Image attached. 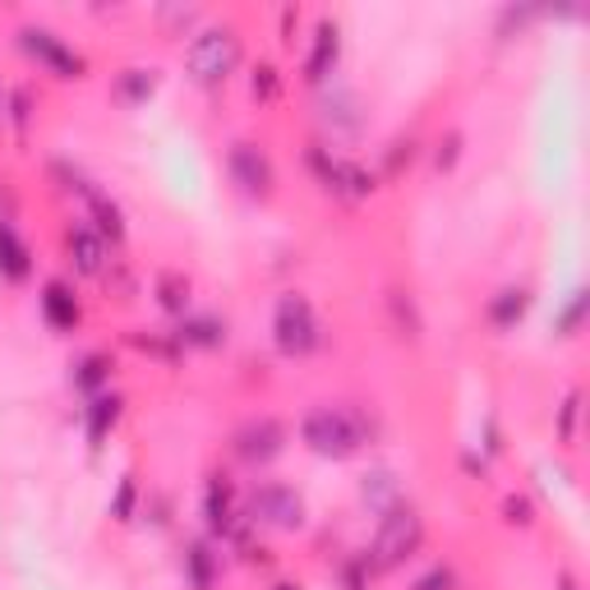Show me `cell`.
Instances as JSON below:
<instances>
[{
	"instance_id": "obj_10",
	"label": "cell",
	"mask_w": 590,
	"mask_h": 590,
	"mask_svg": "<svg viewBox=\"0 0 590 590\" xmlns=\"http://www.w3.org/2000/svg\"><path fill=\"white\" fill-rule=\"evenodd\" d=\"M226 171H230V181H236L249 199H268L272 185H277V171L268 162V152L259 143H230L226 152Z\"/></svg>"
},
{
	"instance_id": "obj_28",
	"label": "cell",
	"mask_w": 590,
	"mask_h": 590,
	"mask_svg": "<svg viewBox=\"0 0 590 590\" xmlns=\"http://www.w3.org/2000/svg\"><path fill=\"white\" fill-rule=\"evenodd\" d=\"M410 590H457V572L448 568V562H433L425 577H416V586H410Z\"/></svg>"
},
{
	"instance_id": "obj_27",
	"label": "cell",
	"mask_w": 590,
	"mask_h": 590,
	"mask_svg": "<svg viewBox=\"0 0 590 590\" xmlns=\"http://www.w3.org/2000/svg\"><path fill=\"white\" fill-rule=\"evenodd\" d=\"M503 517H507V526H530L535 522V503L526 494H507L503 498Z\"/></svg>"
},
{
	"instance_id": "obj_14",
	"label": "cell",
	"mask_w": 590,
	"mask_h": 590,
	"mask_svg": "<svg viewBox=\"0 0 590 590\" xmlns=\"http://www.w3.org/2000/svg\"><path fill=\"white\" fill-rule=\"evenodd\" d=\"M42 319L56 332L79 328V300H74L69 281H46V287H42Z\"/></svg>"
},
{
	"instance_id": "obj_9",
	"label": "cell",
	"mask_w": 590,
	"mask_h": 590,
	"mask_svg": "<svg viewBox=\"0 0 590 590\" xmlns=\"http://www.w3.org/2000/svg\"><path fill=\"white\" fill-rule=\"evenodd\" d=\"M236 457L249 461V466H268V461L281 457V448H287V425H281L277 416H254L236 429Z\"/></svg>"
},
{
	"instance_id": "obj_1",
	"label": "cell",
	"mask_w": 590,
	"mask_h": 590,
	"mask_svg": "<svg viewBox=\"0 0 590 590\" xmlns=\"http://www.w3.org/2000/svg\"><path fill=\"white\" fill-rule=\"evenodd\" d=\"M425 545V517L410 503H393L388 512L378 517V530H374V545L365 554V568L369 577H383V572H397L410 554H420Z\"/></svg>"
},
{
	"instance_id": "obj_22",
	"label": "cell",
	"mask_w": 590,
	"mask_h": 590,
	"mask_svg": "<svg viewBox=\"0 0 590 590\" xmlns=\"http://www.w3.org/2000/svg\"><path fill=\"white\" fill-rule=\"evenodd\" d=\"M185 577H190L194 590H213V581H217V558L203 540H194L185 549Z\"/></svg>"
},
{
	"instance_id": "obj_6",
	"label": "cell",
	"mask_w": 590,
	"mask_h": 590,
	"mask_svg": "<svg viewBox=\"0 0 590 590\" xmlns=\"http://www.w3.org/2000/svg\"><path fill=\"white\" fill-rule=\"evenodd\" d=\"M19 46H23V56H33L42 69L56 74V79H84V56L65 37L51 33V29L23 23V29H19Z\"/></svg>"
},
{
	"instance_id": "obj_23",
	"label": "cell",
	"mask_w": 590,
	"mask_h": 590,
	"mask_svg": "<svg viewBox=\"0 0 590 590\" xmlns=\"http://www.w3.org/2000/svg\"><path fill=\"white\" fill-rule=\"evenodd\" d=\"M365 503L378 512V517H383V512H388L393 503H401L397 475H393V471H369V475H365Z\"/></svg>"
},
{
	"instance_id": "obj_21",
	"label": "cell",
	"mask_w": 590,
	"mask_h": 590,
	"mask_svg": "<svg viewBox=\"0 0 590 590\" xmlns=\"http://www.w3.org/2000/svg\"><path fill=\"white\" fill-rule=\"evenodd\" d=\"M158 304L167 314H190V277L185 272H158Z\"/></svg>"
},
{
	"instance_id": "obj_34",
	"label": "cell",
	"mask_w": 590,
	"mask_h": 590,
	"mask_svg": "<svg viewBox=\"0 0 590 590\" xmlns=\"http://www.w3.org/2000/svg\"><path fill=\"white\" fill-rule=\"evenodd\" d=\"M272 590H300V586H291V581H277V586H272Z\"/></svg>"
},
{
	"instance_id": "obj_31",
	"label": "cell",
	"mask_w": 590,
	"mask_h": 590,
	"mask_svg": "<svg viewBox=\"0 0 590 590\" xmlns=\"http://www.w3.org/2000/svg\"><path fill=\"white\" fill-rule=\"evenodd\" d=\"M457 158H461V135L452 130L448 139H439V148H433V167H439V171H452Z\"/></svg>"
},
{
	"instance_id": "obj_2",
	"label": "cell",
	"mask_w": 590,
	"mask_h": 590,
	"mask_svg": "<svg viewBox=\"0 0 590 590\" xmlns=\"http://www.w3.org/2000/svg\"><path fill=\"white\" fill-rule=\"evenodd\" d=\"M300 439H304V448L319 452V457L346 461V457H355V452L365 448L369 425L355 416V410H346V406H319V410H310V416H304Z\"/></svg>"
},
{
	"instance_id": "obj_18",
	"label": "cell",
	"mask_w": 590,
	"mask_h": 590,
	"mask_svg": "<svg viewBox=\"0 0 590 590\" xmlns=\"http://www.w3.org/2000/svg\"><path fill=\"white\" fill-rule=\"evenodd\" d=\"M323 120L342 135H361V97L351 88H332V97H323Z\"/></svg>"
},
{
	"instance_id": "obj_11",
	"label": "cell",
	"mask_w": 590,
	"mask_h": 590,
	"mask_svg": "<svg viewBox=\"0 0 590 590\" xmlns=\"http://www.w3.org/2000/svg\"><path fill=\"white\" fill-rule=\"evenodd\" d=\"M337 61H342V29H337V19H323L314 29L310 56H304V79L314 88H323L332 74H337Z\"/></svg>"
},
{
	"instance_id": "obj_35",
	"label": "cell",
	"mask_w": 590,
	"mask_h": 590,
	"mask_svg": "<svg viewBox=\"0 0 590 590\" xmlns=\"http://www.w3.org/2000/svg\"><path fill=\"white\" fill-rule=\"evenodd\" d=\"M0 120H6V97H0Z\"/></svg>"
},
{
	"instance_id": "obj_25",
	"label": "cell",
	"mask_w": 590,
	"mask_h": 590,
	"mask_svg": "<svg viewBox=\"0 0 590 590\" xmlns=\"http://www.w3.org/2000/svg\"><path fill=\"white\" fill-rule=\"evenodd\" d=\"M152 88H158L152 69H125V74H120V97H125V101H148Z\"/></svg>"
},
{
	"instance_id": "obj_24",
	"label": "cell",
	"mask_w": 590,
	"mask_h": 590,
	"mask_svg": "<svg viewBox=\"0 0 590 590\" xmlns=\"http://www.w3.org/2000/svg\"><path fill=\"white\" fill-rule=\"evenodd\" d=\"M249 93H254V101H277V97H281V74H277V65H268V61L254 65Z\"/></svg>"
},
{
	"instance_id": "obj_16",
	"label": "cell",
	"mask_w": 590,
	"mask_h": 590,
	"mask_svg": "<svg viewBox=\"0 0 590 590\" xmlns=\"http://www.w3.org/2000/svg\"><path fill=\"white\" fill-rule=\"evenodd\" d=\"M175 342L181 346H199V351H213L226 342V323L217 314H185L181 328H175Z\"/></svg>"
},
{
	"instance_id": "obj_29",
	"label": "cell",
	"mask_w": 590,
	"mask_h": 590,
	"mask_svg": "<svg viewBox=\"0 0 590 590\" xmlns=\"http://www.w3.org/2000/svg\"><path fill=\"white\" fill-rule=\"evenodd\" d=\"M586 300H590V296H586V291H577V296L568 300V310L558 314V332H562V337H572V332L581 328V319H586Z\"/></svg>"
},
{
	"instance_id": "obj_15",
	"label": "cell",
	"mask_w": 590,
	"mask_h": 590,
	"mask_svg": "<svg viewBox=\"0 0 590 590\" xmlns=\"http://www.w3.org/2000/svg\"><path fill=\"white\" fill-rule=\"evenodd\" d=\"M0 277L6 281H29L33 277V249L10 222H0Z\"/></svg>"
},
{
	"instance_id": "obj_3",
	"label": "cell",
	"mask_w": 590,
	"mask_h": 590,
	"mask_svg": "<svg viewBox=\"0 0 590 590\" xmlns=\"http://www.w3.org/2000/svg\"><path fill=\"white\" fill-rule=\"evenodd\" d=\"M240 65V33L236 29H203L194 33L190 51H185V69H190V79L203 84V88H217L226 84L230 74H236Z\"/></svg>"
},
{
	"instance_id": "obj_26",
	"label": "cell",
	"mask_w": 590,
	"mask_h": 590,
	"mask_svg": "<svg viewBox=\"0 0 590 590\" xmlns=\"http://www.w3.org/2000/svg\"><path fill=\"white\" fill-rule=\"evenodd\" d=\"M135 503H139V484H135V475H125L116 498H111V517L116 522H135Z\"/></svg>"
},
{
	"instance_id": "obj_12",
	"label": "cell",
	"mask_w": 590,
	"mask_h": 590,
	"mask_svg": "<svg viewBox=\"0 0 590 590\" xmlns=\"http://www.w3.org/2000/svg\"><path fill=\"white\" fill-rule=\"evenodd\" d=\"M65 254H69V268L79 277L107 272V240H101L93 226H69L65 230Z\"/></svg>"
},
{
	"instance_id": "obj_17",
	"label": "cell",
	"mask_w": 590,
	"mask_h": 590,
	"mask_svg": "<svg viewBox=\"0 0 590 590\" xmlns=\"http://www.w3.org/2000/svg\"><path fill=\"white\" fill-rule=\"evenodd\" d=\"M120 410H125V401H120L116 393H97V397L84 406V429H88V443H93V448H101V439H107L111 425L120 420Z\"/></svg>"
},
{
	"instance_id": "obj_5",
	"label": "cell",
	"mask_w": 590,
	"mask_h": 590,
	"mask_svg": "<svg viewBox=\"0 0 590 590\" xmlns=\"http://www.w3.org/2000/svg\"><path fill=\"white\" fill-rule=\"evenodd\" d=\"M304 162H310V171L319 175V185L328 194H337V199H369L378 190V175L361 162H351V158H332V152L323 143H314L310 152H304Z\"/></svg>"
},
{
	"instance_id": "obj_4",
	"label": "cell",
	"mask_w": 590,
	"mask_h": 590,
	"mask_svg": "<svg viewBox=\"0 0 590 590\" xmlns=\"http://www.w3.org/2000/svg\"><path fill=\"white\" fill-rule=\"evenodd\" d=\"M272 342L281 355H310L319 346V314H314V304L304 300L300 291L291 296H281L277 300V310H272Z\"/></svg>"
},
{
	"instance_id": "obj_19",
	"label": "cell",
	"mask_w": 590,
	"mask_h": 590,
	"mask_svg": "<svg viewBox=\"0 0 590 590\" xmlns=\"http://www.w3.org/2000/svg\"><path fill=\"white\" fill-rule=\"evenodd\" d=\"M526 310H530V291L526 287H503L494 300H490V323L494 328H517L522 319H526Z\"/></svg>"
},
{
	"instance_id": "obj_13",
	"label": "cell",
	"mask_w": 590,
	"mask_h": 590,
	"mask_svg": "<svg viewBox=\"0 0 590 590\" xmlns=\"http://www.w3.org/2000/svg\"><path fill=\"white\" fill-rule=\"evenodd\" d=\"M79 199H84V208H88V217H93V230H97V236L111 240V245H120V240H125V213H120V203L107 199L93 181L84 185Z\"/></svg>"
},
{
	"instance_id": "obj_7",
	"label": "cell",
	"mask_w": 590,
	"mask_h": 590,
	"mask_svg": "<svg viewBox=\"0 0 590 590\" xmlns=\"http://www.w3.org/2000/svg\"><path fill=\"white\" fill-rule=\"evenodd\" d=\"M203 522H208L213 535H222V540H236V545H249V517L236 507V490H230L226 475H208V484H203Z\"/></svg>"
},
{
	"instance_id": "obj_32",
	"label": "cell",
	"mask_w": 590,
	"mask_h": 590,
	"mask_svg": "<svg viewBox=\"0 0 590 590\" xmlns=\"http://www.w3.org/2000/svg\"><path fill=\"white\" fill-rule=\"evenodd\" d=\"M10 111H14V125H19V130H29V88H19V93H14Z\"/></svg>"
},
{
	"instance_id": "obj_20",
	"label": "cell",
	"mask_w": 590,
	"mask_h": 590,
	"mask_svg": "<svg viewBox=\"0 0 590 590\" xmlns=\"http://www.w3.org/2000/svg\"><path fill=\"white\" fill-rule=\"evenodd\" d=\"M111 369H116L111 355H107V351H93V355H84V361L74 365V388L88 393V397H97V393L111 383Z\"/></svg>"
},
{
	"instance_id": "obj_33",
	"label": "cell",
	"mask_w": 590,
	"mask_h": 590,
	"mask_svg": "<svg viewBox=\"0 0 590 590\" xmlns=\"http://www.w3.org/2000/svg\"><path fill=\"white\" fill-rule=\"evenodd\" d=\"M558 590H577V577H572V572H562V577H558Z\"/></svg>"
},
{
	"instance_id": "obj_30",
	"label": "cell",
	"mask_w": 590,
	"mask_h": 590,
	"mask_svg": "<svg viewBox=\"0 0 590 590\" xmlns=\"http://www.w3.org/2000/svg\"><path fill=\"white\" fill-rule=\"evenodd\" d=\"M577 410H581V393H568V401H562V410H558V433H562V443L577 439Z\"/></svg>"
},
{
	"instance_id": "obj_8",
	"label": "cell",
	"mask_w": 590,
	"mask_h": 590,
	"mask_svg": "<svg viewBox=\"0 0 590 590\" xmlns=\"http://www.w3.org/2000/svg\"><path fill=\"white\" fill-rule=\"evenodd\" d=\"M249 522H264L272 530H300L304 526V498L291 484H259L249 494Z\"/></svg>"
}]
</instances>
